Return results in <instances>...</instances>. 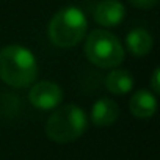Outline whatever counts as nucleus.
<instances>
[{
	"mask_svg": "<svg viewBox=\"0 0 160 160\" xmlns=\"http://www.w3.org/2000/svg\"><path fill=\"white\" fill-rule=\"evenodd\" d=\"M38 77L35 55L22 46H7L0 50V78L13 88H24Z\"/></svg>",
	"mask_w": 160,
	"mask_h": 160,
	"instance_id": "obj_1",
	"label": "nucleus"
},
{
	"mask_svg": "<svg viewBox=\"0 0 160 160\" xmlns=\"http://www.w3.org/2000/svg\"><path fill=\"white\" fill-rule=\"evenodd\" d=\"M87 27V18L82 10L66 7L52 18L49 24V38L58 47H74L85 38Z\"/></svg>",
	"mask_w": 160,
	"mask_h": 160,
	"instance_id": "obj_2",
	"label": "nucleus"
},
{
	"mask_svg": "<svg viewBox=\"0 0 160 160\" xmlns=\"http://www.w3.org/2000/svg\"><path fill=\"white\" fill-rule=\"evenodd\" d=\"M87 115L77 105L57 108L46 122V133L55 143H71L87 130Z\"/></svg>",
	"mask_w": 160,
	"mask_h": 160,
	"instance_id": "obj_3",
	"label": "nucleus"
},
{
	"mask_svg": "<svg viewBox=\"0 0 160 160\" xmlns=\"http://www.w3.org/2000/svg\"><path fill=\"white\" fill-rule=\"evenodd\" d=\"M87 58L99 68H116L124 60L119 39L107 30H94L85 42Z\"/></svg>",
	"mask_w": 160,
	"mask_h": 160,
	"instance_id": "obj_4",
	"label": "nucleus"
},
{
	"mask_svg": "<svg viewBox=\"0 0 160 160\" xmlns=\"http://www.w3.org/2000/svg\"><path fill=\"white\" fill-rule=\"evenodd\" d=\"M28 99H30L32 105H35L36 108L50 110V108H55L57 105H60V102L63 99V91L53 82H39L30 90Z\"/></svg>",
	"mask_w": 160,
	"mask_h": 160,
	"instance_id": "obj_5",
	"label": "nucleus"
},
{
	"mask_svg": "<svg viewBox=\"0 0 160 160\" xmlns=\"http://www.w3.org/2000/svg\"><path fill=\"white\" fill-rule=\"evenodd\" d=\"M126 8L119 0H102L96 7L94 21L102 27H116L122 22Z\"/></svg>",
	"mask_w": 160,
	"mask_h": 160,
	"instance_id": "obj_6",
	"label": "nucleus"
},
{
	"mask_svg": "<svg viewBox=\"0 0 160 160\" xmlns=\"http://www.w3.org/2000/svg\"><path fill=\"white\" fill-rule=\"evenodd\" d=\"M118 115H119V108L118 105L107 99V98H102L99 99L94 105H93V110H91V119L96 126L99 127H107V126H112L116 119H118Z\"/></svg>",
	"mask_w": 160,
	"mask_h": 160,
	"instance_id": "obj_7",
	"label": "nucleus"
},
{
	"mask_svg": "<svg viewBox=\"0 0 160 160\" xmlns=\"http://www.w3.org/2000/svg\"><path fill=\"white\" fill-rule=\"evenodd\" d=\"M130 112L133 116L137 118H151L155 113L157 108V102L152 93H149L148 90H138L129 102Z\"/></svg>",
	"mask_w": 160,
	"mask_h": 160,
	"instance_id": "obj_8",
	"label": "nucleus"
},
{
	"mask_svg": "<svg viewBox=\"0 0 160 160\" xmlns=\"http://www.w3.org/2000/svg\"><path fill=\"white\" fill-rule=\"evenodd\" d=\"M105 87L113 94H126L133 88V77L126 69H115L107 75Z\"/></svg>",
	"mask_w": 160,
	"mask_h": 160,
	"instance_id": "obj_9",
	"label": "nucleus"
},
{
	"mask_svg": "<svg viewBox=\"0 0 160 160\" xmlns=\"http://www.w3.org/2000/svg\"><path fill=\"white\" fill-rule=\"evenodd\" d=\"M126 46L130 50V53L143 57L152 49V36L143 28H135L126 36Z\"/></svg>",
	"mask_w": 160,
	"mask_h": 160,
	"instance_id": "obj_10",
	"label": "nucleus"
},
{
	"mask_svg": "<svg viewBox=\"0 0 160 160\" xmlns=\"http://www.w3.org/2000/svg\"><path fill=\"white\" fill-rule=\"evenodd\" d=\"M129 2L137 7V8H141V10H149L152 7L157 5V0H129Z\"/></svg>",
	"mask_w": 160,
	"mask_h": 160,
	"instance_id": "obj_11",
	"label": "nucleus"
},
{
	"mask_svg": "<svg viewBox=\"0 0 160 160\" xmlns=\"http://www.w3.org/2000/svg\"><path fill=\"white\" fill-rule=\"evenodd\" d=\"M158 77H160V71L155 69L152 74V80H151V87L155 93H160V83H158Z\"/></svg>",
	"mask_w": 160,
	"mask_h": 160,
	"instance_id": "obj_12",
	"label": "nucleus"
}]
</instances>
